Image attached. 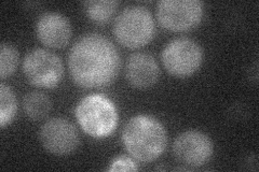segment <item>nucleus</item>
<instances>
[{"label": "nucleus", "instance_id": "obj_1", "mask_svg": "<svg viewBox=\"0 0 259 172\" xmlns=\"http://www.w3.org/2000/svg\"><path fill=\"white\" fill-rule=\"evenodd\" d=\"M68 67L77 85L99 88L116 80L121 60L118 48L107 37L91 32L80 37L71 46Z\"/></svg>", "mask_w": 259, "mask_h": 172}, {"label": "nucleus", "instance_id": "obj_6", "mask_svg": "<svg viewBox=\"0 0 259 172\" xmlns=\"http://www.w3.org/2000/svg\"><path fill=\"white\" fill-rule=\"evenodd\" d=\"M23 72L30 84L53 88L64 76V66L60 57L44 48L30 51L23 61Z\"/></svg>", "mask_w": 259, "mask_h": 172}, {"label": "nucleus", "instance_id": "obj_9", "mask_svg": "<svg viewBox=\"0 0 259 172\" xmlns=\"http://www.w3.org/2000/svg\"><path fill=\"white\" fill-rule=\"evenodd\" d=\"M173 152L180 162L198 168L205 165L212 157L214 146L205 134L198 130H187L176 137Z\"/></svg>", "mask_w": 259, "mask_h": 172}, {"label": "nucleus", "instance_id": "obj_11", "mask_svg": "<svg viewBox=\"0 0 259 172\" xmlns=\"http://www.w3.org/2000/svg\"><path fill=\"white\" fill-rule=\"evenodd\" d=\"M36 32L45 45L60 48L68 44L72 30L66 16L58 12H47L39 18Z\"/></svg>", "mask_w": 259, "mask_h": 172}, {"label": "nucleus", "instance_id": "obj_14", "mask_svg": "<svg viewBox=\"0 0 259 172\" xmlns=\"http://www.w3.org/2000/svg\"><path fill=\"white\" fill-rule=\"evenodd\" d=\"M16 109H18V101L10 86L5 83L0 85V126L3 128L9 125L13 121Z\"/></svg>", "mask_w": 259, "mask_h": 172}, {"label": "nucleus", "instance_id": "obj_10", "mask_svg": "<svg viewBox=\"0 0 259 172\" xmlns=\"http://www.w3.org/2000/svg\"><path fill=\"white\" fill-rule=\"evenodd\" d=\"M127 82L135 88L146 89L155 85L160 77V68L155 57L148 53L130 55L124 68Z\"/></svg>", "mask_w": 259, "mask_h": 172}, {"label": "nucleus", "instance_id": "obj_12", "mask_svg": "<svg viewBox=\"0 0 259 172\" xmlns=\"http://www.w3.org/2000/svg\"><path fill=\"white\" fill-rule=\"evenodd\" d=\"M22 104L25 116L32 121L45 119L52 109V101L50 98L39 91L27 93L23 98Z\"/></svg>", "mask_w": 259, "mask_h": 172}, {"label": "nucleus", "instance_id": "obj_7", "mask_svg": "<svg viewBox=\"0 0 259 172\" xmlns=\"http://www.w3.org/2000/svg\"><path fill=\"white\" fill-rule=\"evenodd\" d=\"M203 14V3L199 0H162L157 7L160 25L171 31L192 29L201 23Z\"/></svg>", "mask_w": 259, "mask_h": 172}, {"label": "nucleus", "instance_id": "obj_8", "mask_svg": "<svg viewBox=\"0 0 259 172\" xmlns=\"http://www.w3.org/2000/svg\"><path fill=\"white\" fill-rule=\"evenodd\" d=\"M39 140L48 152L65 156L77 150L80 136L71 122L63 118H54L47 121L40 128Z\"/></svg>", "mask_w": 259, "mask_h": 172}, {"label": "nucleus", "instance_id": "obj_2", "mask_svg": "<svg viewBox=\"0 0 259 172\" xmlns=\"http://www.w3.org/2000/svg\"><path fill=\"white\" fill-rule=\"evenodd\" d=\"M122 142L132 157L142 162L158 159L166 149L164 126L152 117L136 116L130 119L122 130Z\"/></svg>", "mask_w": 259, "mask_h": 172}, {"label": "nucleus", "instance_id": "obj_3", "mask_svg": "<svg viewBox=\"0 0 259 172\" xmlns=\"http://www.w3.org/2000/svg\"><path fill=\"white\" fill-rule=\"evenodd\" d=\"M75 116L81 128L94 138L109 136L118 124L115 104L107 97L99 94L84 97L77 104Z\"/></svg>", "mask_w": 259, "mask_h": 172}, {"label": "nucleus", "instance_id": "obj_16", "mask_svg": "<svg viewBox=\"0 0 259 172\" xmlns=\"http://www.w3.org/2000/svg\"><path fill=\"white\" fill-rule=\"evenodd\" d=\"M136 163L128 157L120 156L113 159L108 168V171H136Z\"/></svg>", "mask_w": 259, "mask_h": 172}, {"label": "nucleus", "instance_id": "obj_5", "mask_svg": "<svg viewBox=\"0 0 259 172\" xmlns=\"http://www.w3.org/2000/svg\"><path fill=\"white\" fill-rule=\"evenodd\" d=\"M203 50L190 38L181 37L172 40L161 54L164 68L171 75L186 78L197 72L203 63Z\"/></svg>", "mask_w": 259, "mask_h": 172}, {"label": "nucleus", "instance_id": "obj_4", "mask_svg": "<svg viewBox=\"0 0 259 172\" xmlns=\"http://www.w3.org/2000/svg\"><path fill=\"white\" fill-rule=\"evenodd\" d=\"M156 25L150 11L143 6L126 7L115 21L113 34L118 42L128 48L148 44L155 36Z\"/></svg>", "mask_w": 259, "mask_h": 172}, {"label": "nucleus", "instance_id": "obj_15", "mask_svg": "<svg viewBox=\"0 0 259 172\" xmlns=\"http://www.w3.org/2000/svg\"><path fill=\"white\" fill-rule=\"evenodd\" d=\"M20 55L18 50L11 44L0 45V78L3 80L10 77L18 67Z\"/></svg>", "mask_w": 259, "mask_h": 172}, {"label": "nucleus", "instance_id": "obj_13", "mask_svg": "<svg viewBox=\"0 0 259 172\" xmlns=\"http://www.w3.org/2000/svg\"><path fill=\"white\" fill-rule=\"evenodd\" d=\"M83 5L87 14L93 22L106 23L116 13L119 4L115 0H92Z\"/></svg>", "mask_w": 259, "mask_h": 172}]
</instances>
